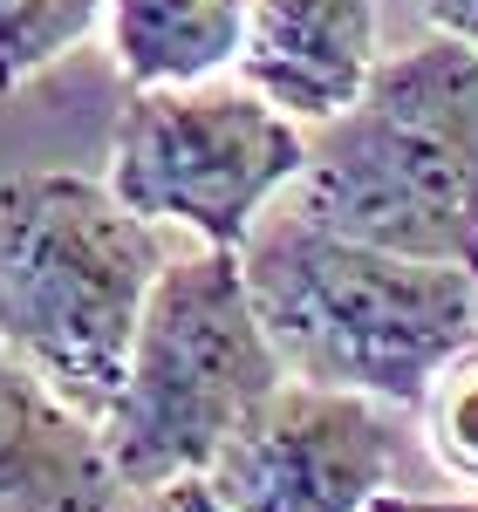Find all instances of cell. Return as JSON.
I'll return each mask as SVG.
<instances>
[{"label": "cell", "instance_id": "cell-1", "mask_svg": "<svg viewBox=\"0 0 478 512\" xmlns=\"http://www.w3.org/2000/svg\"><path fill=\"white\" fill-rule=\"evenodd\" d=\"M239 267L287 376L390 410H417L431 376L478 335V280L465 267L342 239L294 205L253 219Z\"/></svg>", "mask_w": 478, "mask_h": 512}, {"label": "cell", "instance_id": "cell-2", "mask_svg": "<svg viewBox=\"0 0 478 512\" xmlns=\"http://www.w3.org/2000/svg\"><path fill=\"white\" fill-rule=\"evenodd\" d=\"M287 205L342 239L478 280V55L431 35L376 62L356 103L315 123Z\"/></svg>", "mask_w": 478, "mask_h": 512}, {"label": "cell", "instance_id": "cell-3", "mask_svg": "<svg viewBox=\"0 0 478 512\" xmlns=\"http://www.w3.org/2000/svg\"><path fill=\"white\" fill-rule=\"evenodd\" d=\"M164 260L158 226L110 185L14 171L0 185V342L69 410L103 424Z\"/></svg>", "mask_w": 478, "mask_h": 512}, {"label": "cell", "instance_id": "cell-4", "mask_svg": "<svg viewBox=\"0 0 478 512\" xmlns=\"http://www.w3.org/2000/svg\"><path fill=\"white\" fill-rule=\"evenodd\" d=\"M280 355L253 315L239 246L164 260L130 335L117 403L103 410V451L123 492L205 472L239 417L274 390Z\"/></svg>", "mask_w": 478, "mask_h": 512}, {"label": "cell", "instance_id": "cell-5", "mask_svg": "<svg viewBox=\"0 0 478 512\" xmlns=\"http://www.w3.org/2000/svg\"><path fill=\"white\" fill-rule=\"evenodd\" d=\"M308 158V137L246 82H158L130 89L110 144V192L205 246H239Z\"/></svg>", "mask_w": 478, "mask_h": 512}, {"label": "cell", "instance_id": "cell-6", "mask_svg": "<svg viewBox=\"0 0 478 512\" xmlns=\"http://www.w3.org/2000/svg\"><path fill=\"white\" fill-rule=\"evenodd\" d=\"M205 478L233 512H369L397 478V417L362 390L280 376L226 431Z\"/></svg>", "mask_w": 478, "mask_h": 512}, {"label": "cell", "instance_id": "cell-7", "mask_svg": "<svg viewBox=\"0 0 478 512\" xmlns=\"http://www.w3.org/2000/svg\"><path fill=\"white\" fill-rule=\"evenodd\" d=\"M376 62V0H246L233 69L280 117H342Z\"/></svg>", "mask_w": 478, "mask_h": 512}, {"label": "cell", "instance_id": "cell-8", "mask_svg": "<svg viewBox=\"0 0 478 512\" xmlns=\"http://www.w3.org/2000/svg\"><path fill=\"white\" fill-rule=\"evenodd\" d=\"M117 499L103 431L0 342V512H110Z\"/></svg>", "mask_w": 478, "mask_h": 512}, {"label": "cell", "instance_id": "cell-9", "mask_svg": "<svg viewBox=\"0 0 478 512\" xmlns=\"http://www.w3.org/2000/svg\"><path fill=\"white\" fill-rule=\"evenodd\" d=\"M110 55L130 89L205 82L233 69L246 35V0H103Z\"/></svg>", "mask_w": 478, "mask_h": 512}, {"label": "cell", "instance_id": "cell-10", "mask_svg": "<svg viewBox=\"0 0 478 512\" xmlns=\"http://www.w3.org/2000/svg\"><path fill=\"white\" fill-rule=\"evenodd\" d=\"M96 21L103 0H0V96H14L76 41H89Z\"/></svg>", "mask_w": 478, "mask_h": 512}, {"label": "cell", "instance_id": "cell-11", "mask_svg": "<svg viewBox=\"0 0 478 512\" xmlns=\"http://www.w3.org/2000/svg\"><path fill=\"white\" fill-rule=\"evenodd\" d=\"M417 410L431 417V451H438V465L451 478L478 485V342H465V349L431 376V390H424Z\"/></svg>", "mask_w": 478, "mask_h": 512}, {"label": "cell", "instance_id": "cell-12", "mask_svg": "<svg viewBox=\"0 0 478 512\" xmlns=\"http://www.w3.org/2000/svg\"><path fill=\"white\" fill-rule=\"evenodd\" d=\"M110 512H233V506L212 492L205 472H185V478H164V485H144V492H123Z\"/></svg>", "mask_w": 478, "mask_h": 512}, {"label": "cell", "instance_id": "cell-13", "mask_svg": "<svg viewBox=\"0 0 478 512\" xmlns=\"http://www.w3.org/2000/svg\"><path fill=\"white\" fill-rule=\"evenodd\" d=\"M424 14H431V28L451 41H465L478 55V0H424Z\"/></svg>", "mask_w": 478, "mask_h": 512}, {"label": "cell", "instance_id": "cell-14", "mask_svg": "<svg viewBox=\"0 0 478 512\" xmlns=\"http://www.w3.org/2000/svg\"><path fill=\"white\" fill-rule=\"evenodd\" d=\"M369 512H478V499H410V492H376Z\"/></svg>", "mask_w": 478, "mask_h": 512}]
</instances>
